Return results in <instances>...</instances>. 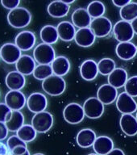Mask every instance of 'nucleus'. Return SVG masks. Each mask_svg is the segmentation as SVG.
Here are the masks:
<instances>
[{"instance_id": "nucleus-1", "label": "nucleus", "mask_w": 137, "mask_h": 155, "mask_svg": "<svg viewBox=\"0 0 137 155\" xmlns=\"http://www.w3.org/2000/svg\"><path fill=\"white\" fill-rule=\"evenodd\" d=\"M31 14L25 7H19L10 11L7 15L8 24L15 28H24L31 23Z\"/></svg>"}, {"instance_id": "nucleus-2", "label": "nucleus", "mask_w": 137, "mask_h": 155, "mask_svg": "<svg viewBox=\"0 0 137 155\" xmlns=\"http://www.w3.org/2000/svg\"><path fill=\"white\" fill-rule=\"evenodd\" d=\"M42 88L51 96H59L65 92L66 82L62 77L53 74L42 82Z\"/></svg>"}, {"instance_id": "nucleus-3", "label": "nucleus", "mask_w": 137, "mask_h": 155, "mask_svg": "<svg viewBox=\"0 0 137 155\" xmlns=\"http://www.w3.org/2000/svg\"><path fill=\"white\" fill-rule=\"evenodd\" d=\"M33 58L39 65H51L56 58V52L50 45L41 43L34 48Z\"/></svg>"}, {"instance_id": "nucleus-4", "label": "nucleus", "mask_w": 137, "mask_h": 155, "mask_svg": "<svg viewBox=\"0 0 137 155\" xmlns=\"http://www.w3.org/2000/svg\"><path fill=\"white\" fill-rule=\"evenodd\" d=\"M53 116L48 111H42L35 114L31 119V125L37 133H45L50 130L53 125Z\"/></svg>"}, {"instance_id": "nucleus-5", "label": "nucleus", "mask_w": 137, "mask_h": 155, "mask_svg": "<svg viewBox=\"0 0 137 155\" xmlns=\"http://www.w3.org/2000/svg\"><path fill=\"white\" fill-rule=\"evenodd\" d=\"M85 116L83 107L77 103H70L65 106L63 111L65 120L71 124H80L84 120Z\"/></svg>"}, {"instance_id": "nucleus-6", "label": "nucleus", "mask_w": 137, "mask_h": 155, "mask_svg": "<svg viewBox=\"0 0 137 155\" xmlns=\"http://www.w3.org/2000/svg\"><path fill=\"white\" fill-rule=\"evenodd\" d=\"M113 33L119 42H130L134 37V31L130 22L119 20L113 27Z\"/></svg>"}, {"instance_id": "nucleus-7", "label": "nucleus", "mask_w": 137, "mask_h": 155, "mask_svg": "<svg viewBox=\"0 0 137 155\" xmlns=\"http://www.w3.org/2000/svg\"><path fill=\"white\" fill-rule=\"evenodd\" d=\"M85 115L90 119L100 118L104 113V104L97 97H90L83 104Z\"/></svg>"}, {"instance_id": "nucleus-8", "label": "nucleus", "mask_w": 137, "mask_h": 155, "mask_svg": "<svg viewBox=\"0 0 137 155\" xmlns=\"http://www.w3.org/2000/svg\"><path fill=\"white\" fill-rule=\"evenodd\" d=\"M90 28L93 31L96 37L103 38L111 33L113 29V25L108 18L103 16L93 19Z\"/></svg>"}, {"instance_id": "nucleus-9", "label": "nucleus", "mask_w": 137, "mask_h": 155, "mask_svg": "<svg viewBox=\"0 0 137 155\" xmlns=\"http://www.w3.org/2000/svg\"><path fill=\"white\" fill-rule=\"evenodd\" d=\"M27 106L30 111L33 113H40L45 111L48 107V99L46 96L40 92H34L27 99Z\"/></svg>"}, {"instance_id": "nucleus-10", "label": "nucleus", "mask_w": 137, "mask_h": 155, "mask_svg": "<svg viewBox=\"0 0 137 155\" xmlns=\"http://www.w3.org/2000/svg\"><path fill=\"white\" fill-rule=\"evenodd\" d=\"M0 56L4 62L15 64L21 58L22 51L15 45V44L6 43L0 48Z\"/></svg>"}, {"instance_id": "nucleus-11", "label": "nucleus", "mask_w": 137, "mask_h": 155, "mask_svg": "<svg viewBox=\"0 0 137 155\" xmlns=\"http://www.w3.org/2000/svg\"><path fill=\"white\" fill-rule=\"evenodd\" d=\"M4 100L12 111H19L27 104L25 94L20 91H9L5 95Z\"/></svg>"}, {"instance_id": "nucleus-12", "label": "nucleus", "mask_w": 137, "mask_h": 155, "mask_svg": "<svg viewBox=\"0 0 137 155\" xmlns=\"http://www.w3.org/2000/svg\"><path fill=\"white\" fill-rule=\"evenodd\" d=\"M116 107L123 115L132 114L136 111L137 104L133 97L126 92H122L116 100Z\"/></svg>"}, {"instance_id": "nucleus-13", "label": "nucleus", "mask_w": 137, "mask_h": 155, "mask_svg": "<svg viewBox=\"0 0 137 155\" xmlns=\"http://www.w3.org/2000/svg\"><path fill=\"white\" fill-rule=\"evenodd\" d=\"M36 35L31 31H20L15 39V44L21 51H28L36 45Z\"/></svg>"}, {"instance_id": "nucleus-14", "label": "nucleus", "mask_w": 137, "mask_h": 155, "mask_svg": "<svg viewBox=\"0 0 137 155\" xmlns=\"http://www.w3.org/2000/svg\"><path fill=\"white\" fill-rule=\"evenodd\" d=\"M118 91L110 84H103L97 91V98L104 104L109 105L113 104L118 98Z\"/></svg>"}, {"instance_id": "nucleus-15", "label": "nucleus", "mask_w": 137, "mask_h": 155, "mask_svg": "<svg viewBox=\"0 0 137 155\" xmlns=\"http://www.w3.org/2000/svg\"><path fill=\"white\" fill-rule=\"evenodd\" d=\"M98 63L92 59H88L82 63L80 66V74L86 81H93L99 74Z\"/></svg>"}, {"instance_id": "nucleus-16", "label": "nucleus", "mask_w": 137, "mask_h": 155, "mask_svg": "<svg viewBox=\"0 0 137 155\" xmlns=\"http://www.w3.org/2000/svg\"><path fill=\"white\" fill-rule=\"evenodd\" d=\"M116 53L121 60L129 61L136 56L137 46L131 41L119 43L116 46Z\"/></svg>"}, {"instance_id": "nucleus-17", "label": "nucleus", "mask_w": 137, "mask_h": 155, "mask_svg": "<svg viewBox=\"0 0 137 155\" xmlns=\"http://www.w3.org/2000/svg\"><path fill=\"white\" fill-rule=\"evenodd\" d=\"M36 67V61L30 55H22L19 61L15 63V68L18 72L24 76L31 75L33 74Z\"/></svg>"}, {"instance_id": "nucleus-18", "label": "nucleus", "mask_w": 137, "mask_h": 155, "mask_svg": "<svg viewBox=\"0 0 137 155\" xmlns=\"http://www.w3.org/2000/svg\"><path fill=\"white\" fill-rule=\"evenodd\" d=\"M96 36L90 28L78 29L75 35L74 41L77 45L87 48L94 45Z\"/></svg>"}, {"instance_id": "nucleus-19", "label": "nucleus", "mask_w": 137, "mask_h": 155, "mask_svg": "<svg viewBox=\"0 0 137 155\" xmlns=\"http://www.w3.org/2000/svg\"><path fill=\"white\" fill-rule=\"evenodd\" d=\"M5 83L10 91H20L26 83L25 76L18 71H11L7 74Z\"/></svg>"}, {"instance_id": "nucleus-20", "label": "nucleus", "mask_w": 137, "mask_h": 155, "mask_svg": "<svg viewBox=\"0 0 137 155\" xmlns=\"http://www.w3.org/2000/svg\"><path fill=\"white\" fill-rule=\"evenodd\" d=\"M72 23L75 27L78 28V29L90 28L91 24V17L89 15L86 9L85 8H77L73 12Z\"/></svg>"}, {"instance_id": "nucleus-21", "label": "nucleus", "mask_w": 137, "mask_h": 155, "mask_svg": "<svg viewBox=\"0 0 137 155\" xmlns=\"http://www.w3.org/2000/svg\"><path fill=\"white\" fill-rule=\"evenodd\" d=\"M119 124L123 133L128 137H133L137 134V120L132 114L122 115Z\"/></svg>"}, {"instance_id": "nucleus-22", "label": "nucleus", "mask_w": 137, "mask_h": 155, "mask_svg": "<svg viewBox=\"0 0 137 155\" xmlns=\"http://www.w3.org/2000/svg\"><path fill=\"white\" fill-rule=\"evenodd\" d=\"M97 137L96 133L91 128H83L78 132L76 140L78 146L86 149L93 146Z\"/></svg>"}, {"instance_id": "nucleus-23", "label": "nucleus", "mask_w": 137, "mask_h": 155, "mask_svg": "<svg viewBox=\"0 0 137 155\" xmlns=\"http://www.w3.org/2000/svg\"><path fill=\"white\" fill-rule=\"evenodd\" d=\"M92 147L97 154L106 155L114 149V142L109 137L100 136L97 137Z\"/></svg>"}, {"instance_id": "nucleus-24", "label": "nucleus", "mask_w": 137, "mask_h": 155, "mask_svg": "<svg viewBox=\"0 0 137 155\" xmlns=\"http://www.w3.org/2000/svg\"><path fill=\"white\" fill-rule=\"evenodd\" d=\"M70 6L65 4L62 0H56L50 2L47 7V12L53 18H63L70 12Z\"/></svg>"}, {"instance_id": "nucleus-25", "label": "nucleus", "mask_w": 137, "mask_h": 155, "mask_svg": "<svg viewBox=\"0 0 137 155\" xmlns=\"http://www.w3.org/2000/svg\"><path fill=\"white\" fill-rule=\"evenodd\" d=\"M59 38L63 41L69 42L74 40L76 35V29L73 23L69 21H62L57 26Z\"/></svg>"}, {"instance_id": "nucleus-26", "label": "nucleus", "mask_w": 137, "mask_h": 155, "mask_svg": "<svg viewBox=\"0 0 137 155\" xmlns=\"http://www.w3.org/2000/svg\"><path fill=\"white\" fill-rule=\"evenodd\" d=\"M51 66L53 69V74L63 77L70 72L71 65L69 59L65 56H58L56 57L55 60L51 64Z\"/></svg>"}, {"instance_id": "nucleus-27", "label": "nucleus", "mask_w": 137, "mask_h": 155, "mask_svg": "<svg viewBox=\"0 0 137 155\" xmlns=\"http://www.w3.org/2000/svg\"><path fill=\"white\" fill-rule=\"evenodd\" d=\"M128 79V73L123 68H116L108 76V84L111 85L116 89L124 87Z\"/></svg>"}, {"instance_id": "nucleus-28", "label": "nucleus", "mask_w": 137, "mask_h": 155, "mask_svg": "<svg viewBox=\"0 0 137 155\" xmlns=\"http://www.w3.org/2000/svg\"><path fill=\"white\" fill-rule=\"evenodd\" d=\"M40 36L43 43L50 45L57 43L59 39L57 27L53 26V25L44 26L40 31Z\"/></svg>"}, {"instance_id": "nucleus-29", "label": "nucleus", "mask_w": 137, "mask_h": 155, "mask_svg": "<svg viewBox=\"0 0 137 155\" xmlns=\"http://www.w3.org/2000/svg\"><path fill=\"white\" fill-rule=\"evenodd\" d=\"M6 125L10 132H17L24 125V114L20 111H13L11 117L6 123Z\"/></svg>"}, {"instance_id": "nucleus-30", "label": "nucleus", "mask_w": 137, "mask_h": 155, "mask_svg": "<svg viewBox=\"0 0 137 155\" xmlns=\"http://www.w3.org/2000/svg\"><path fill=\"white\" fill-rule=\"evenodd\" d=\"M16 135L25 143L31 142L36 139L37 132L31 124H24L16 132Z\"/></svg>"}, {"instance_id": "nucleus-31", "label": "nucleus", "mask_w": 137, "mask_h": 155, "mask_svg": "<svg viewBox=\"0 0 137 155\" xmlns=\"http://www.w3.org/2000/svg\"><path fill=\"white\" fill-rule=\"evenodd\" d=\"M119 15L122 20L127 22H132L137 19V2H132L128 4L119 11Z\"/></svg>"}, {"instance_id": "nucleus-32", "label": "nucleus", "mask_w": 137, "mask_h": 155, "mask_svg": "<svg viewBox=\"0 0 137 155\" xmlns=\"http://www.w3.org/2000/svg\"><path fill=\"white\" fill-rule=\"evenodd\" d=\"M99 74L103 76H109L116 69V61L109 58H103L98 63Z\"/></svg>"}, {"instance_id": "nucleus-33", "label": "nucleus", "mask_w": 137, "mask_h": 155, "mask_svg": "<svg viewBox=\"0 0 137 155\" xmlns=\"http://www.w3.org/2000/svg\"><path fill=\"white\" fill-rule=\"evenodd\" d=\"M86 10L91 18L97 19L103 16L106 12V7L104 3L100 1H93L87 6Z\"/></svg>"}, {"instance_id": "nucleus-34", "label": "nucleus", "mask_w": 137, "mask_h": 155, "mask_svg": "<svg viewBox=\"0 0 137 155\" xmlns=\"http://www.w3.org/2000/svg\"><path fill=\"white\" fill-rule=\"evenodd\" d=\"M32 74L36 79L44 81L53 75V71L51 65H38Z\"/></svg>"}, {"instance_id": "nucleus-35", "label": "nucleus", "mask_w": 137, "mask_h": 155, "mask_svg": "<svg viewBox=\"0 0 137 155\" xmlns=\"http://www.w3.org/2000/svg\"><path fill=\"white\" fill-rule=\"evenodd\" d=\"M125 92L132 97H137V76L129 78L124 86Z\"/></svg>"}, {"instance_id": "nucleus-36", "label": "nucleus", "mask_w": 137, "mask_h": 155, "mask_svg": "<svg viewBox=\"0 0 137 155\" xmlns=\"http://www.w3.org/2000/svg\"><path fill=\"white\" fill-rule=\"evenodd\" d=\"M12 110L4 103L0 104V122L7 123L12 116Z\"/></svg>"}, {"instance_id": "nucleus-37", "label": "nucleus", "mask_w": 137, "mask_h": 155, "mask_svg": "<svg viewBox=\"0 0 137 155\" xmlns=\"http://www.w3.org/2000/svg\"><path fill=\"white\" fill-rule=\"evenodd\" d=\"M7 145L10 149V150L11 151L12 150H14L15 148L18 147V146H26L27 147V143L20 139L17 135H13L11 136L7 140Z\"/></svg>"}, {"instance_id": "nucleus-38", "label": "nucleus", "mask_w": 137, "mask_h": 155, "mask_svg": "<svg viewBox=\"0 0 137 155\" xmlns=\"http://www.w3.org/2000/svg\"><path fill=\"white\" fill-rule=\"evenodd\" d=\"M19 3H20L19 0H2L1 1V4L2 7L10 11H12L19 7Z\"/></svg>"}, {"instance_id": "nucleus-39", "label": "nucleus", "mask_w": 137, "mask_h": 155, "mask_svg": "<svg viewBox=\"0 0 137 155\" xmlns=\"http://www.w3.org/2000/svg\"><path fill=\"white\" fill-rule=\"evenodd\" d=\"M9 130L5 123L0 122V141L4 140L8 136Z\"/></svg>"}, {"instance_id": "nucleus-40", "label": "nucleus", "mask_w": 137, "mask_h": 155, "mask_svg": "<svg viewBox=\"0 0 137 155\" xmlns=\"http://www.w3.org/2000/svg\"><path fill=\"white\" fill-rule=\"evenodd\" d=\"M0 155H12L11 151L10 150L7 144L0 141Z\"/></svg>"}, {"instance_id": "nucleus-41", "label": "nucleus", "mask_w": 137, "mask_h": 155, "mask_svg": "<svg viewBox=\"0 0 137 155\" xmlns=\"http://www.w3.org/2000/svg\"><path fill=\"white\" fill-rule=\"evenodd\" d=\"M28 148L26 146H18L11 150L12 155H22L28 151Z\"/></svg>"}, {"instance_id": "nucleus-42", "label": "nucleus", "mask_w": 137, "mask_h": 155, "mask_svg": "<svg viewBox=\"0 0 137 155\" xmlns=\"http://www.w3.org/2000/svg\"><path fill=\"white\" fill-rule=\"evenodd\" d=\"M131 2V0H113L112 3H113L116 7H120L123 8V7H125L128 4H129Z\"/></svg>"}, {"instance_id": "nucleus-43", "label": "nucleus", "mask_w": 137, "mask_h": 155, "mask_svg": "<svg viewBox=\"0 0 137 155\" xmlns=\"http://www.w3.org/2000/svg\"><path fill=\"white\" fill-rule=\"evenodd\" d=\"M106 155H125L124 154V153L122 150L120 149H113V150H111V152L109 153L108 154Z\"/></svg>"}, {"instance_id": "nucleus-44", "label": "nucleus", "mask_w": 137, "mask_h": 155, "mask_svg": "<svg viewBox=\"0 0 137 155\" xmlns=\"http://www.w3.org/2000/svg\"><path fill=\"white\" fill-rule=\"evenodd\" d=\"M131 24H132V27L134 33L137 35V19H134L132 22H131Z\"/></svg>"}, {"instance_id": "nucleus-45", "label": "nucleus", "mask_w": 137, "mask_h": 155, "mask_svg": "<svg viewBox=\"0 0 137 155\" xmlns=\"http://www.w3.org/2000/svg\"><path fill=\"white\" fill-rule=\"evenodd\" d=\"M62 1L65 2V4L67 5H70L71 3H73V2H74V0H62Z\"/></svg>"}, {"instance_id": "nucleus-46", "label": "nucleus", "mask_w": 137, "mask_h": 155, "mask_svg": "<svg viewBox=\"0 0 137 155\" xmlns=\"http://www.w3.org/2000/svg\"><path fill=\"white\" fill-rule=\"evenodd\" d=\"M22 155H30V152H29L28 150V151H27L25 153H24V154H22Z\"/></svg>"}, {"instance_id": "nucleus-47", "label": "nucleus", "mask_w": 137, "mask_h": 155, "mask_svg": "<svg viewBox=\"0 0 137 155\" xmlns=\"http://www.w3.org/2000/svg\"><path fill=\"white\" fill-rule=\"evenodd\" d=\"M33 155H44V153H35V154Z\"/></svg>"}, {"instance_id": "nucleus-48", "label": "nucleus", "mask_w": 137, "mask_h": 155, "mask_svg": "<svg viewBox=\"0 0 137 155\" xmlns=\"http://www.w3.org/2000/svg\"><path fill=\"white\" fill-rule=\"evenodd\" d=\"M88 155H99V154H97V153H90V154Z\"/></svg>"}, {"instance_id": "nucleus-49", "label": "nucleus", "mask_w": 137, "mask_h": 155, "mask_svg": "<svg viewBox=\"0 0 137 155\" xmlns=\"http://www.w3.org/2000/svg\"><path fill=\"white\" fill-rule=\"evenodd\" d=\"M135 118H136V120H137V112H136V116H135Z\"/></svg>"}, {"instance_id": "nucleus-50", "label": "nucleus", "mask_w": 137, "mask_h": 155, "mask_svg": "<svg viewBox=\"0 0 137 155\" xmlns=\"http://www.w3.org/2000/svg\"><path fill=\"white\" fill-rule=\"evenodd\" d=\"M0 58H1V56H0Z\"/></svg>"}]
</instances>
